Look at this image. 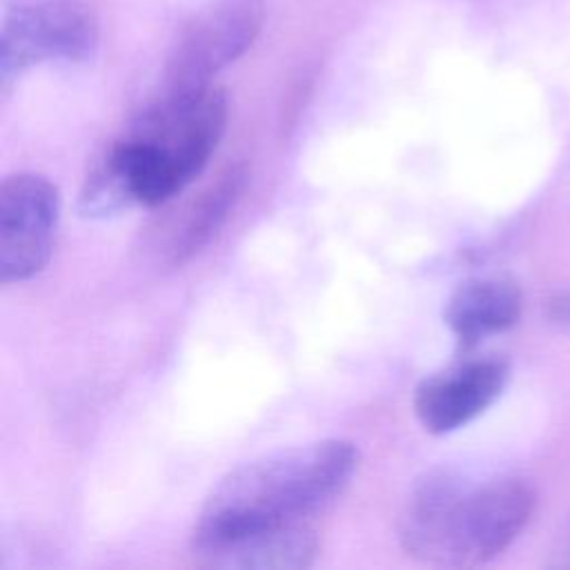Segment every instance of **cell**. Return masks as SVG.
<instances>
[{
	"mask_svg": "<svg viewBox=\"0 0 570 570\" xmlns=\"http://www.w3.org/2000/svg\"><path fill=\"white\" fill-rule=\"evenodd\" d=\"M249 183V169L243 163L229 165L225 171L216 176L212 185H207L187 207L180 225L171 229L167 243V261L169 265H183L191 256H196L227 223L232 212L236 209L245 187Z\"/></svg>",
	"mask_w": 570,
	"mask_h": 570,
	"instance_id": "10",
	"label": "cell"
},
{
	"mask_svg": "<svg viewBox=\"0 0 570 570\" xmlns=\"http://www.w3.org/2000/svg\"><path fill=\"white\" fill-rule=\"evenodd\" d=\"M60 223V191L42 174L18 171L0 185V281L36 276L51 258Z\"/></svg>",
	"mask_w": 570,
	"mask_h": 570,
	"instance_id": "6",
	"label": "cell"
},
{
	"mask_svg": "<svg viewBox=\"0 0 570 570\" xmlns=\"http://www.w3.org/2000/svg\"><path fill=\"white\" fill-rule=\"evenodd\" d=\"M361 452L347 439H323L263 454L229 470L205 497L194 532V557L232 541L312 523L350 485Z\"/></svg>",
	"mask_w": 570,
	"mask_h": 570,
	"instance_id": "2",
	"label": "cell"
},
{
	"mask_svg": "<svg viewBox=\"0 0 570 570\" xmlns=\"http://www.w3.org/2000/svg\"><path fill=\"white\" fill-rule=\"evenodd\" d=\"M227 125L220 87L165 89L91 163L82 196L102 216L134 205L158 207L178 196L209 163Z\"/></svg>",
	"mask_w": 570,
	"mask_h": 570,
	"instance_id": "1",
	"label": "cell"
},
{
	"mask_svg": "<svg viewBox=\"0 0 570 570\" xmlns=\"http://www.w3.org/2000/svg\"><path fill=\"white\" fill-rule=\"evenodd\" d=\"M261 0H218L180 31L165 69V89L212 85L214 76L238 60L263 24Z\"/></svg>",
	"mask_w": 570,
	"mask_h": 570,
	"instance_id": "5",
	"label": "cell"
},
{
	"mask_svg": "<svg viewBox=\"0 0 570 570\" xmlns=\"http://www.w3.org/2000/svg\"><path fill=\"white\" fill-rule=\"evenodd\" d=\"M532 510L534 492L521 479L470 485L454 472L430 470L414 479L403 499L399 543L428 566H481L521 534Z\"/></svg>",
	"mask_w": 570,
	"mask_h": 570,
	"instance_id": "3",
	"label": "cell"
},
{
	"mask_svg": "<svg viewBox=\"0 0 570 570\" xmlns=\"http://www.w3.org/2000/svg\"><path fill=\"white\" fill-rule=\"evenodd\" d=\"M316 552L318 534L312 521L232 541L198 554L196 561L225 570H298L312 566Z\"/></svg>",
	"mask_w": 570,
	"mask_h": 570,
	"instance_id": "9",
	"label": "cell"
},
{
	"mask_svg": "<svg viewBox=\"0 0 570 570\" xmlns=\"http://www.w3.org/2000/svg\"><path fill=\"white\" fill-rule=\"evenodd\" d=\"M505 381L508 365L501 358H465L425 376L414 390L412 407L430 434H448L483 414Z\"/></svg>",
	"mask_w": 570,
	"mask_h": 570,
	"instance_id": "7",
	"label": "cell"
},
{
	"mask_svg": "<svg viewBox=\"0 0 570 570\" xmlns=\"http://www.w3.org/2000/svg\"><path fill=\"white\" fill-rule=\"evenodd\" d=\"M98 45V22L80 0H4L0 29V87L40 62H80Z\"/></svg>",
	"mask_w": 570,
	"mask_h": 570,
	"instance_id": "4",
	"label": "cell"
},
{
	"mask_svg": "<svg viewBox=\"0 0 570 570\" xmlns=\"http://www.w3.org/2000/svg\"><path fill=\"white\" fill-rule=\"evenodd\" d=\"M521 292L505 276H476L463 281L448 298L443 321L461 347H474L483 338L517 323Z\"/></svg>",
	"mask_w": 570,
	"mask_h": 570,
	"instance_id": "8",
	"label": "cell"
}]
</instances>
